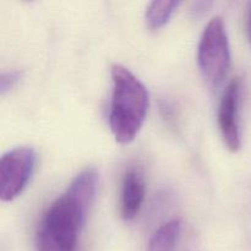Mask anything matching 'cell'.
Wrapping results in <instances>:
<instances>
[{
	"label": "cell",
	"mask_w": 251,
	"mask_h": 251,
	"mask_svg": "<svg viewBox=\"0 0 251 251\" xmlns=\"http://www.w3.org/2000/svg\"><path fill=\"white\" fill-rule=\"evenodd\" d=\"M146 194L144 173L140 168L126 169L120 190V216L123 220L131 221L139 215Z\"/></svg>",
	"instance_id": "obj_6"
},
{
	"label": "cell",
	"mask_w": 251,
	"mask_h": 251,
	"mask_svg": "<svg viewBox=\"0 0 251 251\" xmlns=\"http://www.w3.org/2000/svg\"><path fill=\"white\" fill-rule=\"evenodd\" d=\"M22 77V71L12 70L4 71L0 75V93L5 95L9 90H11Z\"/></svg>",
	"instance_id": "obj_9"
},
{
	"label": "cell",
	"mask_w": 251,
	"mask_h": 251,
	"mask_svg": "<svg viewBox=\"0 0 251 251\" xmlns=\"http://www.w3.org/2000/svg\"><path fill=\"white\" fill-rule=\"evenodd\" d=\"M109 126L119 144H130L141 130L150 107L146 86L126 66L113 64Z\"/></svg>",
	"instance_id": "obj_2"
},
{
	"label": "cell",
	"mask_w": 251,
	"mask_h": 251,
	"mask_svg": "<svg viewBox=\"0 0 251 251\" xmlns=\"http://www.w3.org/2000/svg\"><path fill=\"white\" fill-rule=\"evenodd\" d=\"M98 173L95 168L81 171L65 193L44 212L36 232L37 251H75L96 198Z\"/></svg>",
	"instance_id": "obj_1"
},
{
	"label": "cell",
	"mask_w": 251,
	"mask_h": 251,
	"mask_svg": "<svg viewBox=\"0 0 251 251\" xmlns=\"http://www.w3.org/2000/svg\"><path fill=\"white\" fill-rule=\"evenodd\" d=\"M242 83L234 77L227 85L218 104L217 123L221 136L228 150L237 152L242 146V134L239 124V105Z\"/></svg>",
	"instance_id": "obj_5"
},
{
	"label": "cell",
	"mask_w": 251,
	"mask_h": 251,
	"mask_svg": "<svg viewBox=\"0 0 251 251\" xmlns=\"http://www.w3.org/2000/svg\"><path fill=\"white\" fill-rule=\"evenodd\" d=\"M37 152L31 146H17L5 152L0 159V199L9 202L16 199L33 176Z\"/></svg>",
	"instance_id": "obj_4"
},
{
	"label": "cell",
	"mask_w": 251,
	"mask_h": 251,
	"mask_svg": "<svg viewBox=\"0 0 251 251\" xmlns=\"http://www.w3.org/2000/svg\"><path fill=\"white\" fill-rule=\"evenodd\" d=\"M247 28H248V36H249V41L251 43V5L249 12H248V21H247Z\"/></svg>",
	"instance_id": "obj_10"
},
{
	"label": "cell",
	"mask_w": 251,
	"mask_h": 251,
	"mask_svg": "<svg viewBox=\"0 0 251 251\" xmlns=\"http://www.w3.org/2000/svg\"><path fill=\"white\" fill-rule=\"evenodd\" d=\"M180 1H168V0H154L146 7L145 19L147 26L151 29H159L171 20Z\"/></svg>",
	"instance_id": "obj_8"
},
{
	"label": "cell",
	"mask_w": 251,
	"mask_h": 251,
	"mask_svg": "<svg viewBox=\"0 0 251 251\" xmlns=\"http://www.w3.org/2000/svg\"><path fill=\"white\" fill-rule=\"evenodd\" d=\"M198 63L211 85H218L227 76L232 55L225 20L221 16L212 17L203 28L198 47Z\"/></svg>",
	"instance_id": "obj_3"
},
{
	"label": "cell",
	"mask_w": 251,
	"mask_h": 251,
	"mask_svg": "<svg viewBox=\"0 0 251 251\" xmlns=\"http://www.w3.org/2000/svg\"><path fill=\"white\" fill-rule=\"evenodd\" d=\"M181 233V222L171 220L159 226L152 234L147 251H174Z\"/></svg>",
	"instance_id": "obj_7"
}]
</instances>
